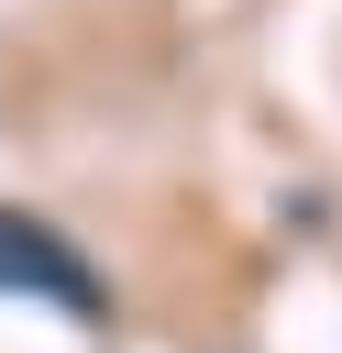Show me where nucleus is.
I'll use <instances>...</instances> for the list:
<instances>
[{
  "label": "nucleus",
  "instance_id": "1",
  "mask_svg": "<svg viewBox=\"0 0 342 353\" xmlns=\"http://www.w3.org/2000/svg\"><path fill=\"white\" fill-rule=\"evenodd\" d=\"M0 298H55L66 320H99L110 309L99 276H88V254L55 221H33V210H0Z\"/></svg>",
  "mask_w": 342,
  "mask_h": 353
}]
</instances>
